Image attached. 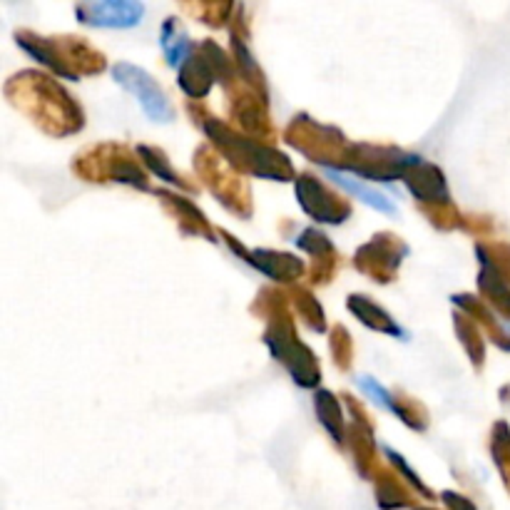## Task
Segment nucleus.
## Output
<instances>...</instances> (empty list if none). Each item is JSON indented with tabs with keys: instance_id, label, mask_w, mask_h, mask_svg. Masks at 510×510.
<instances>
[{
	"instance_id": "9d476101",
	"label": "nucleus",
	"mask_w": 510,
	"mask_h": 510,
	"mask_svg": "<svg viewBox=\"0 0 510 510\" xmlns=\"http://www.w3.org/2000/svg\"><path fill=\"white\" fill-rule=\"evenodd\" d=\"M254 264L260 267L264 274L269 277H289V274H299L301 264L294 257H287V254H274V251H254Z\"/></svg>"
},
{
	"instance_id": "423d86ee",
	"label": "nucleus",
	"mask_w": 510,
	"mask_h": 510,
	"mask_svg": "<svg viewBox=\"0 0 510 510\" xmlns=\"http://www.w3.org/2000/svg\"><path fill=\"white\" fill-rule=\"evenodd\" d=\"M403 180L409 184V190L420 197V200H446V184H443V175H440L433 165H426V162L416 157L411 162L406 172H403Z\"/></svg>"
},
{
	"instance_id": "9b49d317",
	"label": "nucleus",
	"mask_w": 510,
	"mask_h": 510,
	"mask_svg": "<svg viewBox=\"0 0 510 510\" xmlns=\"http://www.w3.org/2000/svg\"><path fill=\"white\" fill-rule=\"evenodd\" d=\"M316 413H319L321 423L331 430V436L339 440L341 439V411L336 399L331 396L329 391H321L316 396Z\"/></svg>"
},
{
	"instance_id": "f257e3e1",
	"label": "nucleus",
	"mask_w": 510,
	"mask_h": 510,
	"mask_svg": "<svg viewBox=\"0 0 510 510\" xmlns=\"http://www.w3.org/2000/svg\"><path fill=\"white\" fill-rule=\"evenodd\" d=\"M115 80L120 82L125 90H130L137 102L142 105V110L147 112V118L155 122H172L175 110H172L167 95L160 90V85L152 80L150 75L140 68H135L130 62H118L112 68Z\"/></svg>"
},
{
	"instance_id": "1a4fd4ad",
	"label": "nucleus",
	"mask_w": 510,
	"mask_h": 510,
	"mask_svg": "<svg viewBox=\"0 0 510 510\" xmlns=\"http://www.w3.org/2000/svg\"><path fill=\"white\" fill-rule=\"evenodd\" d=\"M349 307L351 311L359 316L366 326H371V329H379V331H386V334H393V336H401L403 331L391 321V316L386 314V311H381L376 304H371L366 297H351L349 299Z\"/></svg>"
},
{
	"instance_id": "ddd939ff",
	"label": "nucleus",
	"mask_w": 510,
	"mask_h": 510,
	"mask_svg": "<svg viewBox=\"0 0 510 510\" xmlns=\"http://www.w3.org/2000/svg\"><path fill=\"white\" fill-rule=\"evenodd\" d=\"M140 155L145 157V162L150 165L152 170L157 172L160 175L162 180H167V182H172V184H180V180H177V175L170 170V165L165 162V157H157V152H152V150H147V147H140Z\"/></svg>"
},
{
	"instance_id": "0eeeda50",
	"label": "nucleus",
	"mask_w": 510,
	"mask_h": 510,
	"mask_svg": "<svg viewBox=\"0 0 510 510\" xmlns=\"http://www.w3.org/2000/svg\"><path fill=\"white\" fill-rule=\"evenodd\" d=\"M326 177L336 182L339 187H344V190L349 192V194L359 197L364 204L373 207V210L383 212V214H393V212H396L393 202H391L386 194H381L379 190H371V187H366V184L356 180V177H349V175H344V172H339V170H326Z\"/></svg>"
},
{
	"instance_id": "f03ea898",
	"label": "nucleus",
	"mask_w": 510,
	"mask_h": 510,
	"mask_svg": "<svg viewBox=\"0 0 510 510\" xmlns=\"http://www.w3.org/2000/svg\"><path fill=\"white\" fill-rule=\"evenodd\" d=\"M207 132L217 142H222L224 147L230 150H237L241 155V160L250 165L251 170L257 172L260 177H271V180H284L289 177L291 167L284 155H277L274 150H267V147H260V145H251V142L241 140V137H234L227 130L217 128L214 122H207Z\"/></svg>"
},
{
	"instance_id": "f8f14e48",
	"label": "nucleus",
	"mask_w": 510,
	"mask_h": 510,
	"mask_svg": "<svg viewBox=\"0 0 510 510\" xmlns=\"http://www.w3.org/2000/svg\"><path fill=\"white\" fill-rule=\"evenodd\" d=\"M359 386H361V389H364V391H369L371 396H373V399L379 401V403H381V406H383V409H389V411H393V413H399V416H403V420H406V413L401 411L399 403H396V401L391 399L389 391L383 389V386H379L376 381H371L369 376H364V379H359ZM406 423H409V420H406Z\"/></svg>"
},
{
	"instance_id": "6e6552de",
	"label": "nucleus",
	"mask_w": 510,
	"mask_h": 510,
	"mask_svg": "<svg viewBox=\"0 0 510 510\" xmlns=\"http://www.w3.org/2000/svg\"><path fill=\"white\" fill-rule=\"evenodd\" d=\"M160 45L167 61H170L172 68H180L187 62V55H190V41H187V33L182 31L180 25L175 23V18L162 25V35H160Z\"/></svg>"
},
{
	"instance_id": "20e7f679",
	"label": "nucleus",
	"mask_w": 510,
	"mask_h": 510,
	"mask_svg": "<svg viewBox=\"0 0 510 510\" xmlns=\"http://www.w3.org/2000/svg\"><path fill=\"white\" fill-rule=\"evenodd\" d=\"M78 18L92 28H132L142 21L145 5L130 0H110V3H85L75 8Z\"/></svg>"
},
{
	"instance_id": "39448f33",
	"label": "nucleus",
	"mask_w": 510,
	"mask_h": 510,
	"mask_svg": "<svg viewBox=\"0 0 510 510\" xmlns=\"http://www.w3.org/2000/svg\"><path fill=\"white\" fill-rule=\"evenodd\" d=\"M297 194H299V200H316L309 202V204H301V207L319 222L339 224V222H344V217L349 214L346 207H339V202L334 200L329 192L324 190L321 184H316L311 177H301V180L297 182Z\"/></svg>"
},
{
	"instance_id": "7ed1b4c3",
	"label": "nucleus",
	"mask_w": 510,
	"mask_h": 510,
	"mask_svg": "<svg viewBox=\"0 0 510 510\" xmlns=\"http://www.w3.org/2000/svg\"><path fill=\"white\" fill-rule=\"evenodd\" d=\"M267 344L271 346L274 351V356L281 361V364H287V369L294 373V381L301 383V386H314L316 381H319V369H316V364H314V356H311V351L307 346H301L299 341H294L291 336V329H277L269 331L267 334Z\"/></svg>"
}]
</instances>
